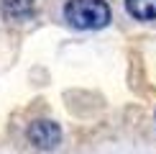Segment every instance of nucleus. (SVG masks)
<instances>
[{
  "label": "nucleus",
  "instance_id": "nucleus-1",
  "mask_svg": "<svg viewBox=\"0 0 156 154\" xmlns=\"http://www.w3.org/2000/svg\"><path fill=\"white\" fill-rule=\"evenodd\" d=\"M64 18L69 26L82 31H97L105 28L113 18L110 5L105 0H67L64 5Z\"/></svg>",
  "mask_w": 156,
  "mask_h": 154
},
{
  "label": "nucleus",
  "instance_id": "nucleus-2",
  "mask_svg": "<svg viewBox=\"0 0 156 154\" xmlns=\"http://www.w3.org/2000/svg\"><path fill=\"white\" fill-rule=\"evenodd\" d=\"M26 139H28V144H34L36 149H56L59 141H62V128H59L56 121L38 118L34 123H28Z\"/></svg>",
  "mask_w": 156,
  "mask_h": 154
},
{
  "label": "nucleus",
  "instance_id": "nucleus-3",
  "mask_svg": "<svg viewBox=\"0 0 156 154\" xmlns=\"http://www.w3.org/2000/svg\"><path fill=\"white\" fill-rule=\"evenodd\" d=\"M36 0H0V16L8 23H23L34 18Z\"/></svg>",
  "mask_w": 156,
  "mask_h": 154
},
{
  "label": "nucleus",
  "instance_id": "nucleus-4",
  "mask_svg": "<svg viewBox=\"0 0 156 154\" xmlns=\"http://www.w3.org/2000/svg\"><path fill=\"white\" fill-rule=\"evenodd\" d=\"M126 10L136 21H156V0H126Z\"/></svg>",
  "mask_w": 156,
  "mask_h": 154
}]
</instances>
